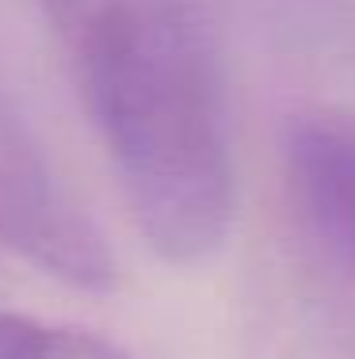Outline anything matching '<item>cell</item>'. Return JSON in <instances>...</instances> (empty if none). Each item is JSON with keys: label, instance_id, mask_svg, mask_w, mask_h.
<instances>
[{"label": "cell", "instance_id": "obj_1", "mask_svg": "<svg viewBox=\"0 0 355 359\" xmlns=\"http://www.w3.org/2000/svg\"><path fill=\"white\" fill-rule=\"evenodd\" d=\"M65 46L134 226L168 264H202L233 226L225 73L183 0H39Z\"/></svg>", "mask_w": 355, "mask_h": 359}, {"label": "cell", "instance_id": "obj_2", "mask_svg": "<svg viewBox=\"0 0 355 359\" xmlns=\"http://www.w3.org/2000/svg\"><path fill=\"white\" fill-rule=\"evenodd\" d=\"M0 245L81 290L115 283V252L12 100L0 92Z\"/></svg>", "mask_w": 355, "mask_h": 359}, {"label": "cell", "instance_id": "obj_3", "mask_svg": "<svg viewBox=\"0 0 355 359\" xmlns=\"http://www.w3.org/2000/svg\"><path fill=\"white\" fill-rule=\"evenodd\" d=\"M283 168L306 226L355 268V115L336 107L291 115Z\"/></svg>", "mask_w": 355, "mask_h": 359}, {"label": "cell", "instance_id": "obj_4", "mask_svg": "<svg viewBox=\"0 0 355 359\" xmlns=\"http://www.w3.org/2000/svg\"><path fill=\"white\" fill-rule=\"evenodd\" d=\"M0 359H138L126 348L69 325L0 310Z\"/></svg>", "mask_w": 355, "mask_h": 359}]
</instances>
